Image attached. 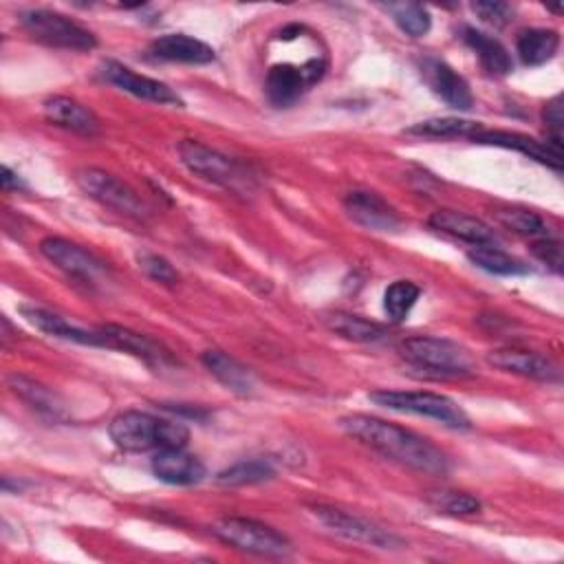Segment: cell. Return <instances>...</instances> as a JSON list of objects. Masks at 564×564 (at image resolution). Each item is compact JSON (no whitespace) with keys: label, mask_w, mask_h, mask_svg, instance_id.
Here are the masks:
<instances>
[{"label":"cell","mask_w":564,"mask_h":564,"mask_svg":"<svg viewBox=\"0 0 564 564\" xmlns=\"http://www.w3.org/2000/svg\"><path fill=\"white\" fill-rule=\"evenodd\" d=\"M339 427L386 458H392L416 471L430 476H445L449 471L447 456L434 443L397 423L368 414H348L339 419Z\"/></svg>","instance_id":"cell-1"},{"label":"cell","mask_w":564,"mask_h":564,"mask_svg":"<svg viewBox=\"0 0 564 564\" xmlns=\"http://www.w3.org/2000/svg\"><path fill=\"white\" fill-rule=\"evenodd\" d=\"M110 438L128 452L176 449L189 441V430L178 421H167L139 410H126L110 421Z\"/></svg>","instance_id":"cell-2"},{"label":"cell","mask_w":564,"mask_h":564,"mask_svg":"<svg viewBox=\"0 0 564 564\" xmlns=\"http://www.w3.org/2000/svg\"><path fill=\"white\" fill-rule=\"evenodd\" d=\"M399 352L408 364L434 377H467L474 372L469 352L445 337H408L401 341Z\"/></svg>","instance_id":"cell-3"},{"label":"cell","mask_w":564,"mask_h":564,"mask_svg":"<svg viewBox=\"0 0 564 564\" xmlns=\"http://www.w3.org/2000/svg\"><path fill=\"white\" fill-rule=\"evenodd\" d=\"M370 401L394 412H408V414L434 419L452 430L471 427L467 412L445 394L410 392V390H377V392H370Z\"/></svg>","instance_id":"cell-4"},{"label":"cell","mask_w":564,"mask_h":564,"mask_svg":"<svg viewBox=\"0 0 564 564\" xmlns=\"http://www.w3.org/2000/svg\"><path fill=\"white\" fill-rule=\"evenodd\" d=\"M212 533L238 551H247L264 557H284L293 549L286 535L251 518H236V516L220 518L212 524Z\"/></svg>","instance_id":"cell-5"},{"label":"cell","mask_w":564,"mask_h":564,"mask_svg":"<svg viewBox=\"0 0 564 564\" xmlns=\"http://www.w3.org/2000/svg\"><path fill=\"white\" fill-rule=\"evenodd\" d=\"M20 24L33 40L48 46L70 51H90L97 46V37L88 29L51 9L24 11Z\"/></svg>","instance_id":"cell-6"},{"label":"cell","mask_w":564,"mask_h":564,"mask_svg":"<svg viewBox=\"0 0 564 564\" xmlns=\"http://www.w3.org/2000/svg\"><path fill=\"white\" fill-rule=\"evenodd\" d=\"M75 183L79 185V189L84 194H88L97 203H101L123 216L139 218V220L148 216V207L137 196V192L132 187H128L123 181H119L117 176H112L99 167L79 170L75 174Z\"/></svg>","instance_id":"cell-7"},{"label":"cell","mask_w":564,"mask_h":564,"mask_svg":"<svg viewBox=\"0 0 564 564\" xmlns=\"http://www.w3.org/2000/svg\"><path fill=\"white\" fill-rule=\"evenodd\" d=\"M178 156L192 174L205 181H212L227 189H238V185L245 183V172L234 159L203 145L200 141L183 139L178 143Z\"/></svg>","instance_id":"cell-8"},{"label":"cell","mask_w":564,"mask_h":564,"mask_svg":"<svg viewBox=\"0 0 564 564\" xmlns=\"http://www.w3.org/2000/svg\"><path fill=\"white\" fill-rule=\"evenodd\" d=\"M313 513L324 527H328L333 533H337L346 540L379 546V549H394L401 544V540L394 533H390V531L381 529L379 524H375L361 516H355L350 511L319 505L313 509Z\"/></svg>","instance_id":"cell-9"},{"label":"cell","mask_w":564,"mask_h":564,"mask_svg":"<svg viewBox=\"0 0 564 564\" xmlns=\"http://www.w3.org/2000/svg\"><path fill=\"white\" fill-rule=\"evenodd\" d=\"M40 253L68 278H75L79 282H95L99 275L106 273V267L99 258H95L84 247L57 236L44 238L40 242Z\"/></svg>","instance_id":"cell-10"},{"label":"cell","mask_w":564,"mask_h":564,"mask_svg":"<svg viewBox=\"0 0 564 564\" xmlns=\"http://www.w3.org/2000/svg\"><path fill=\"white\" fill-rule=\"evenodd\" d=\"M97 333H99V348L123 350V352L141 359L143 364H148L152 368H161V366L172 361L170 352L159 341L150 339L148 335L134 333V330L117 326V324L99 326Z\"/></svg>","instance_id":"cell-11"},{"label":"cell","mask_w":564,"mask_h":564,"mask_svg":"<svg viewBox=\"0 0 564 564\" xmlns=\"http://www.w3.org/2000/svg\"><path fill=\"white\" fill-rule=\"evenodd\" d=\"M104 77L110 84H115L117 88H121L123 93H130L139 99L163 104V106H183V99L167 84H163L159 79H152V77H145V75H139V73H134L132 68H128L119 62L108 59L104 64Z\"/></svg>","instance_id":"cell-12"},{"label":"cell","mask_w":564,"mask_h":564,"mask_svg":"<svg viewBox=\"0 0 564 564\" xmlns=\"http://www.w3.org/2000/svg\"><path fill=\"white\" fill-rule=\"evenodd\" d=\"M344 209L357 225L372 231H397L401 227L397 209L375 192H348L344 198Z\"/></svg>","instance_id":"cell-13"},{"label":"cell","mask_w":564,"mask_h":564,"mask_svg":"<svg viewBox=\"0 0 564 564\" xmlns=\"http://www.w3.org/2000/svg\"><path fill=\"white\" fill-rule=\"evenodd\" d=\"M421 75L430 90L441 97L447 106L456 110H469L474 104V95L465 77H460L449 64L436 57H425L421 62Z\"/></svg>","instance_id":"cell-14"},{"label":"cell","mask_w":564,"mask_h":564,"mask_svg":"<svg viewBox=\"0 0 564 564\" xmlns=\"http://www.w3.org/2000/svg\"><path fill=\"white\" fill-rule=\"evenodd\" d=\"M474 143H485V145H498V148H509L527 154L529 159L544 163L553 170L562 167V148L551 143V141H538L529 134L520 132H502V130H480L474 139Z\"/></svg>","instance_id":"cell-15"},{"label":"cell","mask_w":564,"mask_h":564,"mask_svg":"<svg viewBox=\"0 0 564 564\" xmlns=\"http://www.w3.org/2000/svg\"><path fill=\"white\" fill-rule=\"evenodd\" d=\"M487 361L505 372L520 375L535 381H557L560 370L557 366L546 359L544 355H538L533 350H520V348H496L487 352Z\"/></svg>","instance_id":"cell-16"},{"label":"cell","mask_w":564,"mask_h":564,"mask_svg":"<svg viewBox=\"0 0 564 564\" xmlns=\"http://www.w3.org/2000/svg\"><path fill=\"white\" fill-rule=\"evenodd\" d=\"M427 225L441 234H447L456 240L469 242L474 247H482V245H494L496 242V234L494 229L482 223L476 216H467L463 212H454V209H438L427 218Z\"/></svg>","instance_id":"cell-17"},{"label":"cell","mask_w":564,"mask_h":564,"mask_svg":"<svg viewBox=\"0 0 564 564\" xmlns=\"http://www.w3.org/2000/svg\"><path fill=\"white\" fill-rule=\"evenodd\" d=\"M152 474L170 485H194L205 476V465L183 447L159 449L152 458Z\"/></svg>","instance_id":"cell-18"},{"label":"cell","mask_w":564,"mask_h":564,"mask_svg":"<svg viewBox=\"0 0 564 564\" xmlns=\"http://www.w3.org/2000/svg\"><path fill=\"white\" fill-rule=\"evenodd\" d=\"M44 117L48 123L84 137H93L99 132V121L95 112L64 95H55L44 101Z\"/></svg>","instance_id":"cell-19"},{"label":"cell","mask_w":564,"mask_h":564,"mask_svg":"<svg viewBox=\"0 0 564 564\" xmlns=\"http://www.w3.org/2000/svg\"><path fill=\"white\" fill-rule=\"evenodd\" d=\"M150 53L156 59L181 62V64H209L216 57L209 44L185 33H167L156 37L150 44Z\"/></svg>","instance_id":"cell-20"},{"label":"cell","mask_w":564,"mask_h":564,"mask_svg":"<svg viewBox=\"0 0 564 564\" xmlns=\"http://www.w3.org/2000/svg\"><path fill=\"white\" fill-rule=\"evenodd\" d=\"M200 361L234 394L249 397L256 390V379L249 372V368H245L240 361H236L227 352H223V350H205L200 355Z\"/></svg>","instance_id":"cell-21"},{"label":"cell","mask_w":564,"mask_h":564,"mask_svg":"<svg viewBox=\"0 0 564 564\" xmlns=\"http://www.w3.org/2000/svg\"><path fill=\"white\" fill-rule=\"evenodd\" d=\"M20 311L26 317L29 324H33L37 330H42V333H46L51 337L75 341V344H84V346H99V333L97 330H86V328L73 326L64 317H59V315H55L51 311H44L40 306H22Z\"/></svg>","instance_id":"cell-22"},{"label":"cell","mask_w":564,"mask_h":564,"mask_svg":"<svg viewBox=\"0 0 564 564\" xmlns=\"http://www.w3.org/2000/svg\"><path fill=\"white\" fill-rule=\"evenodd\" d=\"M306 88H308V84H306L300 66L275 64L267 73L264 90H267L269 101L278 108H286V106L295 104Z\"/></svg>","instance_id":"cell-23"},{"label":"cell","mask_w":564,"mask_h":564,"mask_svg":"<svg viewBox=\"0 0 564 564\" xmlns=\"http://www.w3.org/2000/svg\"><path fill=\"white\" fill-rule=\"evenodd\" d=\"M463 40L478 55V59L487 73H491V75H509L511 73L513 62H511L509 51L502 46V42H498L496 37H491L478 29H471V26L463 29Z\"/></svg>","instance_id":"cell-24"},{"label":"cell","mask_w":564,"mask_h":564,"mask_svg":"<svg viewBox=\"0 0 564 564\" xmlns=\"http://www.w3.org/2000/svg\"><path fill=\"white\" fill-rule=\"evenodd\" d=\"M560 46V35L551 29H527L516 40V51L522 64L540 66L549 62Z\"/></svg>","instance_id":"cell-25"},{"label":"cell","mask_w":564,"mask_h":564,"mask_svg":"<svg viewBox=\"0 0 564 564\" xmlns=\"http://www.w3.org/2000/svg\"><path fill=\"white\" fill-rule=\"evenodd\" d=\"M9 388L22 399L26 401L33 410H37L44 416L51 419H62L64 416V405L62 401L42 383L24 377V375H11L9 377Z\"/></svg>","instance_id":"cell-26"},{"label":"cell","mask_w":564,"mask_h":564,"mask_svg":"<svg viewBox=\"0 0 564 564\" xmlns=\"http://www.w3.org/2000/svg\"><path fill=\"white\" fill-rule=\"evenodd\" d=\"M482 126L478 121L469 119H458V117H436V119H425L414 126H410L405 132L414 137H427V139H474Z\"/></svg>","instance_id":"cell-27"},{"label":"cell","mask_w":564,"mask_h":564,"mask_svg":"<svg viewBox=\"0 0 564 564\" xmlns=\"http://www.w3.org/2000/svg\"><path fill=\"white\" fill-rule=\"evenodd\" d=\"M467 258L478 269H482L487 273H494V275H522V273L529 271V267L522 260L505 253L502 249H498L494 245L474 247V249L467 251Z\"/></svg>","instance_id":"cell-28"},{"label":"cell","mask_w":564,"mask_h":564,"mask_svg":"<svg viewBox=\"0 0 564 564\" xmlns=\"http://www.w3.org/2000/svg\"><path fill=\"white\" fill-rule=\"evenodd\" d=\"M328 328L346 339H352V341H381L388 335L386 326L364 319L359 315H348V313L330 315Z\"/></svg>","instance_id":"cell-29"},{"label":"cell","mask_w":564,"mask_h":564,"mask_svg":"<svg viewBox=\"0 0 564 564\" xmlns=\"http://www.w3.org/2000/svg\"><path fill=\"white\" fill-rule=\"evenodd\" d=\"M383 9L392 15L397 26L410 37H423L432 26L430 11L423 4L399 2V4H383Z\"/></svg>","instance_id":"cell-30"},{"label":"cell","mask_w":564,"mask_h":564,"mask_svg":"<svg viewBox=\"0 0 564 564\" xmlns=\"http://www.w3.org/2000/svg\"><path fill=\"white\" fill-rule=\"evenodd\" d=\"M421 289L410 280L392 282L383 293V311L392 322H403L419 300Z\"/></svg>","instance_id":"cell-31"},{"label":"cell","mask_w":564,"mask_h":564,"mask_svg":"<svg viewBox=\"0 0 564 564\" xmlns=\"http://www.w3.org/2000/svg\"><path fill=\"white\" fill-rule=\"evenodd\" d=\"M275 471L267 460L251 458V460H240L227 469H223L216 480L220 485H253V482H264L273 478Z\"/></svg>","instance_id":"cell-32"},{"label":"cell","mask_w":564,"mask_h":564,"mask_svg":"<svg viewBox=\"0 0 564 564\" xmlns=\"http://www.w3.org/2000/svg\"><path fill=\"white\" fill-rule=\"evenodd\" d=\"M496 216L507 229H511L520 236H531V238H546L549 236V225L535 212L511 207V209H500Z\"/></svg>","instance_id":"cell-33"},{"label":"cell","mask_w":564,"mask_h":564,"mask_svg":"<svg viewBox=\"0 0 564 564\" xmlns=\"http://www.w3.org/2000/svg\"><path fill=\"white\" fill-rule=\"evenodd\" d=\"M427 500L438 511L449 516H474L480 511V500L465 491H434Z\"/></svg>","instance_id":"cell-34"},{"label":"cell","mask_w":564,"mask_h":564,"mask_svg":"<svg viewBox=\"0 0 564 564\" xmlns=\"http://www.w3.org/2000/svg\"><path fill=\"white\" fill-rule=\"evenodd\" d=\"M137 262H139V269H141L148 278H152L154 282H159V284L172 286V284L178 282L176 269H174L163 256H159V253L141 251V253H137Z\"/></svg>","instance_id":"cell-35"},{"label":"cell","mask_w":564,"mask_h":564,"mask_svg":"<svg viewBox=\"0 0 564 564\" xmlns=\"http://www.w3.org/2000/svg\"><path fill=\"white\" fill-rule=\"evenodd\" d=\"M471 11L487 24L494 26H505L511 22L513 18V7L507 2H498V0H478L471 2Z\"/></svg>","instance_id":"cell-36"},{"label":"cell","mask_w":564,"mask_h":564,"mask_svg":"<svg viewBox=\"0 0 564 564\" xmlns=\"http://www.w3.org/2000/svg\"><path fill=\"white\" fill-rule=\"evenodd\" d=\"M531 251H533V256H535L540 262H544V264H546L549 269H553L555 273L562 271V264H564L562 245H560L555 238H551V236L538 238V240L533 242Z\"/></svg>","instance_id":"cell-37"},{"label":"cell","mask_w":564,"mask_h":564,"mask_svg":"<svg viewBox=\"0 0 564 564\" xmlns=\"http://www.w3.org/2000/svg\"><path fill=\"white\" fill-rule=\"evenodd\" d=\"M542 117H544L546 130L551 134L549 141L562 148V123H564V117H562V97L560 95H555L551 101H546V106L542 110Z\"/></svg>","instance_id":"cell-38"},{"label":"cell","mask_w":564,"mask_h":564,"mask_svg":"<svg viewBox=\"0 0 564 564\" xmlns=\"http://www.w3.org/2000/svg\"><path fill=\"white\" fill-rule=\"evenodd\" d=\"M0 181H2V187L4 189H18V187H22V181L18 178V174H13L7 165H2V170H0Z\"/></svg>","instance_id":"cell-39"}]
</instances>
